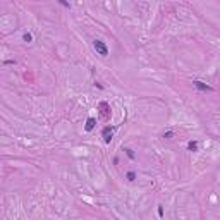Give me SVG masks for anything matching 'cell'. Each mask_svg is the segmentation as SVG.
I'll list each match as a JSON object with an SVG mask.
<instances>
[{
	"label": "cell",
	"instance_id": "obj_1",
	"mask_svg": "<svg viewBox=\"0 0 220 220\" xmlns=\"http://www.w3.org/2000/svg\"><path fill=\"white\" fill-rule=\"evenodd\" d=\"M93 47H95V50H96L98 55H102V57H107V55H109V47L105 45V41H102V40H93Z\"/></svg>",
	"mask_w": 220,
	"mask_h": 220
},
{
	"label": "cell",
	"instance_id": "obj_2",
	"mask_svg": "<svg viewBox=\"0 0 220 220\" xmlns=\"http://www.w3.org/2000/svg\"><path fill=\"white\" fill-rule=\"evenodd\" d=\"M115 126H105L103 131H102V138H103V141L109 145L110 141H112V138H113V131H115Z\"/></svg>",
	"mask_w": 220,
	"mask_h": 220
},
{
	"label": "cell",
	"instance_id": "obj_3",
	"mask_svg": "<svg viewBox=\"0 0 220 220\" xmlns=\"http://www.w3.org/2000/svg\"><path fill=\"white\" fill-rule=\"evenodd\" d=\"M98 109H100V113H102V117H103L105 120H109L110 117H112V109H110V105L107 102H100Z\"/></svg>",
	"mask_w": 220,
	"mask_h": 220
},
{
	"label": "cell",
	"instance_id": "obj_4",
	"mask_svg": "<svg viewBox=\"0 0 220 220\" xmlns=\"http://www.w3.org/2000/svg\"><path fill=\"white\" fill-rule=\"evenodd\" d=\"M193 86H194L196 90H200V91H213V88H212L210 84H206V83H203V81H198V79L193 81Z\"/></svg>",
	"mask_w": 220,
	"mask_h": 220
},
{
	"label": "cell",
	"instance_id": "obj_5",
	"mask_svg": "<svg viewBox=\"0 0 220 220\" xmlns=\"http://www.w3.org/2000/svg\"><path fill=\"white\" fill-rule=\"evenodd\" d=\"M95 126H96V119H93V117H90L88 120H86V126H84V129L90 132V131H93L95 129Z\"/></svg>",
	"mask_w": 220,
	"mask_h": 220
},
{
	"label": "cell",
	"instance_id": "obj_6",
	"mask_svg": "<svg viewBox=\"0 0 220 220\" xmlns=\"http://www.w3.org/2000/svg\"><path fill=\"white\" fill-rule=\"evenodd\" d=\"M187 150L189 151H198V141H189L187 143Z\"/></svg>",
	"mask_w": 220,
	"mask_h": 220
},
{
	"label": "cell",
	"instance_id": "obj_7",
	"mask_svg": "<svg viewBox=\"0 0 220 220\" xmlns=\"http://www.w3.org/2000/svg\"><path fill=\"white\" fill-rule=\"evenodd\" d=\"M126 179H127L129 182H132V181L136 179V172H134V170H129L127 174H126Z\"/></svg>",
	"mask_w": 220,
	"mask_h": 220
},
{
	"label": "cell",
	"instance_id": "obj_8",
	"mask_svg": "<svg viewBox=\"0 0 220 220\" xmlns=\"http://www.w3.org/2000/svg\"><path fill=\"white\" fill-rule=\"evenodd\" d=\"M124 151H126V155H127L131 160H134V151H132L131 148H124Z\"/></svg>",
	"mask_w": 220,
	"mask_h": 220
},
{
	"label": "cell",
	"instance_id": "obj_9",
	"mask_svg": "<svg viewBox=\"0 0 220 220\" xmlns=\"http://www.w3.org/2000/svg\"><path fill=\"white\" fill-rule=\"evenodd\" d=\"M22 40H24L26 43H31V41H33V35H31V33H26V35L22 36Z\"/></svg>",
	"mask_w": 220,
	"mask_h": 220
},
{
	"label": "cell",
	"instance_id": "obj_10",
	"mask_svg": "<svg viewBox=\"0 0 220 220\" xmlns=\"http://www.w3.org/2000/svg\"><path fill=\"white\" fill-rule=\"evenodd\" d=\"M57 2H58V3H60V5H64V7H67V9H69V7H71V3H69V2H67V0H57Z\"/></svg>",
	"mask_w": 220,
	"mask_h": 220
},
{
	"label": "cell",
	"instance_id": "obj_11",
	"mask_svg": "<svg viewBox=\"0 0 220 220\" xmlns=\"http://www.w3.org/2000/svg\"><path fill=\"white\" fill-rule=\"evenodd\" d=\"M172 136H174V131H167V132L164 134V138H165V139H170Z\"/></svg>",
	"mask_w": 220,
	"mask_h": 220
},
{
	"label": "cell",
	"instance_id": "obj_12",
	"mask_svg": "<svg viewBox=\"0 0 220 220\" xmlns=\"http://www.w3.org/2000/svg\"><path fill=\"white\" fill-rule=\"evenodd\" d=\"M158 215H160V217L164 215V208H162V206H158Z\"/></svg>",
	"mask_w": 220,
	"mask_h": 220
}]
</instances>
